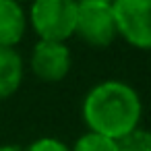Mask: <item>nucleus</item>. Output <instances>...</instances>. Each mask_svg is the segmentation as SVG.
<instances>
[{
  "label": "nucleus",
  "mask_w": 151,
  "mask_h": 151,
  "mask_svg": "<svg viewBox=\"0 0 151 151\" xmlns=\"http://www.w3.org/2000/svg\"><path fill=\"white\" fill-rule=\"evenodd\" d=\"M27 29V11L15 0H0V48H17Z\"/></svg>",
  "instance_id": "423d86ee"
},
{
  "label": "nucleus",
  "mask_w": 151,
  "mask_h": 151,
  "mask_svg": "<svg viewBox=\"0 0 151 151\" xmlns=\"http://www.w3.org/2000/svg\"><path fill=\"white\" fill-rule=\"evenodd\" d=\"M15 2H19V4L23 6V4H29V2H31V0H15Z\"/></svg>",
  "instance_id": "ddd939ff"
},
{
  "label": "nucleus",
  "mask_w": 151,
  "mask_h": 151,
  "mask_svg": "<svg viewBox=\"0 0 151 151\" xmlns=\"http://www.w3.org/2000/svg\"><path fill=\"white\" fill-rule=\"evenodd\" d=\"M118 37L130 48L151 52V0H112Z\"/></svg>",
  "instance_id": "7ed1b4c3"
},
{
  "label": "nucleus",
  "mask_w": 151,
  "mask_h": 151,
  "mask_svg": "<svg viewBox=\"0 0 151 151\" xmlns=\"http://www.w3.org/2000/svg\"><path fill=\"white\" fill-rule=\"evenodd\" d=\"M81 116L87 130L120 141L141 126L143 99L132 85L120 79H106L85 93Z\"/></svg>",
  "instance_id": "f257e3e1"
},
{
  "label": "nucleus",
  "mask_w": 151,
  "mask_h": 151,
  "mask_svg": "<svg viewBox=\"0 0 151 151\" xmlns=\"http://www.w3.org/2000/svg\"><path fill=\"white\" fill-rule=\"evenodd\" d=\"M0 151H25V149H23V147H19V145L6 143V145H0Z\"/></svg>",
  "instance_id": "9b49d317"
},
{
  "label": "nucleus",
  "mask_w": 151,
  "mask_h": 151,
  "mask_svg": "<svg viewBox=\"0 0 151 151\" xmlns=\"http://www.w3.org/2000/svg\"><path fill=\"white\" fill-rule=\"evenodd\" d=\"M120 151H151V130L137 126L118 141Z\"/></svg>",
  "instance_id": "1a4fd4ad"
},
{
  "label": "nucleus",
  "mask_w": 151,
  "mask_h": 151,
  "mask_svg": "<svg viewBox=\"0 0 151 151\" xmlns=\"http://www.w3.org/2000/svg\"><path fill=\"white\" fill-rule=\"evenodd\" d=\"M70 151H120V147H118L116 139H110V137L87 130L75 141Z\"/></svg>",
  "instance_id": "6e6552de"
},
{
  "label": "nucleus",
  "mask_w": 151,
  "mask_h": 151,
  "mask_svg": "<svg viewBox=\"0 0 151 151\" xmlns=\"http://www.w3.org/2000/svg\"><path fill=\"white\" fill-rule=\"evenodd\" d=\"M29 66L42 83H60L73 70V52L66 42L37 40L31 48Z\"/></svg>",
  "instance_id": "39448f33"
},
{
  "label": "nucleus",
  "mask_w": 151,
  "mask_h": 151,
  "mask_svg": "<svg viewBox=\"0 0 151 151\" xmlns=\"http://www.w3.org/2000/svg\"><path fill=\"white\" fill-rule=\"evenodd\" d=\"M25 151H70V145L56 137H40L25 147Z\"/></svg>",
  "instance_id": "9d476101"
},
{
  "label": "nucleus",
  "mask_w": 151,
  "mask_h": 151,
  "mask_svg": "<svg viewBox=\"0 0 151 151\" xmlns=\"http://www.w3.org/2000/svg\"><path fill=\"white\" fill-rule=\"evenodd\" d=\"M79 4H85V2H104V4H112V0H77Z\"/></svg>",
  "instance_id": "f8f14e48"
},
{
  "label": "nucleus",
  "mask_w": 151,
  "mask_h": 151,
  "mask_svg": "<svg viewBox=\"0 0 151 151\" xmlns=\"http://www.w3.org/2000/svg\"><path fill=\"white\" fill-rule=\"evenodd\" d=\"M75 35L81 42H85L87 46L97 48V50L112 46L118 40V29H116L112 4H104V2L79 4Z\"/></svg>",
  "instance_id": "20e7f679"
},
{
  "label": "nucleus",
  "mask_w": 151,
  "mask_h": 151,
  "mask_svg": "<svg viewBox=\"0 0 151 151\" xmlns=\"http://www.w3.org/2000/svg\"><path fill=\"white\" fill-rule=\"evenodd\" d=\"M25 79V62L17 48H0V99L13 97Z\"/></svg>",
  "instance_id": "0eeeda50"
},
{
  "label": "nucleus",
  "mask_w": 151,
  "mask_h": 151,
  "mask_svg": "<svg viewBox=\"0 0 151 151\" xmlns=\"http://www.w3.org/2000/svg\"><path fill=\"white\" fill-rule=\"evenodd\" d=\"M77 0H31L27 11V25L37 40L68 42L75 35Z\"/></svg>",
  "instance_id": "f03ea898"
}]
</instances>
